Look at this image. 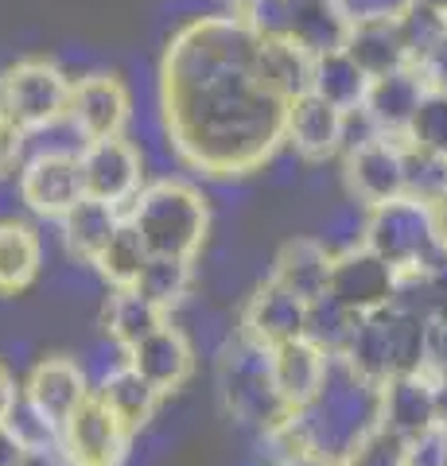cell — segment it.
<instances>
[{"instance_id": "obj_10", "label": "cell", "mask_w": 447, "mask_h": 466, "mask_svg": "<svg viewBox=\"0 0 447 466\" xmlns=\"http://www.w3.org/2000/svg\"><path fill=\"white\" fill-rule=\"evenodd\" d=\"M128 121H133V90L117 70H90V75L75 78L66 125L75 128L82 144L125 137Z\"/></svg>"}, {"instance_id": "obj_8", "label": "cell", "mask_w": 447, "mask_h": 466, "mask_svg": "<svg viewBox=\"0 0 447 466\" xmlns=\"http://www.w3.org/2000/svg\"><path fill=\"white\" fill-rule=\"evenodd\" d=\"M16 187H20V202L36 218H43V222H59L66 210H75L86 198L78 152L43 148L36 156H27L20 175H16Z\"/></svg>"}, {"instance_id": "obj_13", "label": "cell", "mask_w": 447, "mask_h": 466, "mask_svg": "<svg viewBox=\"0 0 447 466\" xmlns=\"http://www.w3.org/2000/svg\"><path fill=\"white\" fill-rule=\"evenodd\" d=\"M308 308L311 303L292 296V291L280 288L277 280H265L241 303L238 334L257 350H277V346L308 334Z\"/></svg>"}, {"instance_id": "obj_15", "label": "cell", "mask_w": 447, "mask_h": 466, "mask_svg": "<svg viewBox=\"0 0 447 466\" xmlns=\"http://www.w3.org/2000/svg\"><path fill=\"white\" fill-rule=\"evenodd\" d=\"M20 392H24V404L36 408L51 428H63L66 420L75 416V408L94 392V385H90V377H86V370L75 358L47 354L32 366V373H27Z\"/></svg>"}, {"instance_id": "obj_29", "label": "cell", "mask_w": 447, "mask_h": 466, "mask_svg": "<svg viewBox=\"0 0 447 466\" xmlns=\"http://www.w3.org/2000/svg\"><path fill=\"white\" fill-rule=\"evenodd\" d=\"M191 288H195V260H176V257H148V265H144L137 280V291H144L168 315L179 303H187Z\"/></svg>"}, {"instance_id": "obj_1", "label": "cell", "mask_w": 447, "mask_h": 466, "mask_svg": "<svg viewBox=\"0 0 447 466\" xmlns=\"http://www.w3.org/2000/svg\"><path fill=\"white\" fill-rule=\"evenodd\" d=\"M292 94L272 75L269 43L238 12H203L168 35L156 66L164 140L207 179H245L284 148Z\"/></svg>"}, {"instance_id": "obj_27", "label": "cell", "mask_w": 447, "mask_h": 466, "mask_svg": "<svg viewBox=\"0 0 447 466\" xmlns=\"http://www.w3.org/2000/svg\"><path fill=\"white\" fill-rule=\"evenodd\" d=\"M148 257H152V253L144 249L140 233L128 226V222H121V229L113 233V241L106 245L102 253H97V260H94L90 268L102 276L109 291H117V288H137L144 265H148Z\"/></svg>"}, {"instance_id": "obj_12", "label": "cell", "mask_w": 447, "mask_h": 466, "mask_svg": "<svg viewBox=\"0 0 447 466\" xmlns=\"http://www.w3.org/2000/svg\"><path fill=\"white\" fill-rule=\"evenodd\" d=\"M284 148L304 164H330L346 152V113L335 109L327 97L304 90L288 101L284 116Z\"/></svg>"}, {"instance_id": "obj_25", "label": "cell", "mask_w": 447, "mask_h": 466, "mask_svg": "<svg viewBox=\"0 0 447 466\" xmlns=\"http://www.w3.org/2000/svg\"><path fill=\"white\" fill-rule=\"evenodd\" d=\"M342 51L350 55L370 78H381V75H393L401 66H412L405 35H401V24H354V27H346Z\"/></svg>"}, {"instance_id": "obj_42", "label": "cell", "mask_w": 447, "mask_h": 466, "mask_svg": "<svg viewBox=\"0 0 447 466\" xmlns=\"http://www.w3.org/2000/svg\"><path fill=\"white\" fill-rule=\"evenodd\" d=\"M432 377H436V412H440V424L447 428V370L432 366Z\"/></svg>"}, {"instance_id": "obj_44", "label": "cell", "mask_w": 447, "mask_h": 466, "mask_svg": "<svg viewBox=\"0 0 447 466\" xmlns=\"http://www.w3.org/2000/svg\"><path fill=\"white\" fill-rule=\"evenodd\" d=\"M253 5H257V0H226V8H229V12H238V16H241V12H249Z\"/></svg>"}, {"instance_id": "obj_39", "label": "cell", "mask_w": 447, "mask_h": 466, "mask_svg": "<svg viewBox=\"0 0 447 466\" xmlns=\"http://www.w3.org/2000/svg\"><path fill=\"white\" fill-rule=\"evenodd\" d=\"M24 459H27V443L12 424H0V466H24Z\"/></svg>"}, {"instance_id": "obj_14", "label": "cell", "mask_w": 447, "mask_h": 466, "mask_svg": "<svg viewBox=\"0 0 447 466\" xmlns=\"http://www.w3.org/2000/svg\"><path fill=\"white\" fill-rule=\"evenodd\" d=\"M59 443L78 466H121L133 435L97 400V392H90V397L75 408V416L59 428Z\"/></svg>"}, {"instance_id": "obj_41", "label": "cell", "mask_w": 447, "mask_h": 466, "mask_svg": "<svg viewBox=\"0 0 447 466\" xmlns=\"http://www.w3.org/2000/svg\"><path fill=\"white\" fill-rule=\"evenodd\" d=\"M24 466H78V462L66 455L63 443H55V447H27Z\"/></svg>"}, {"instance_id": "obj_3", "label": "cell", "mask_w": 447, "mask_h": 466, "mask_svg": "<svg viewBox=\"0 0 447 466\" xmlns=\"http://www.w3.org/2000/svg\"><path fill=\"white\" fill-rule=\"evenodd\" d=\"M335 361H342L370 385H385L389 377L421 370L428 366V315L401 299L370 315H358L350 342Z\"/></svg>"}, {"instance_id": "obj_2", "label": "cell", "mask_w": 447, "mask_h": 466, "mask_svg": "<svg viewBox=\"0 0 447 466\" xmlns=\"http://www.w3.org/2000/svg\"><path fill=\"white\" fill-rule=\"evenodd\" d=\"M125 222L140 233L152 257L198 260L210 238V198L187 179H152L125 210Z\"/></svg>"}, {"instance_id": "obj_4", "label": "cell", "mask_w": 447, "mask_h": 466, "mask_svg": "<svg viewBox=\"0 0 447 466\" xmlns=\"http://www.w3.org/2000/svg\"><path fill=\"white\" fill-rule=\"evenodd\" d=\"M218 397L238 424H249L261 435L292 416V408L280 400L277 385H272L269 350L249 346L241 334L229 339L218 354Z\"/></svg>"}, {"instance_id": "obj_20", "label": "cell", "mask_w": 447, "mask_h": 466, "mask_svg": "<svg viewBox=\"0 0 447 466\" xmlns=\"http://www.w3.org/2000/svg\"><path fill=\"white\" fill-rule=\"evenodd\" d=\"M330 265H335V249H327L323 241L288 238L277 249V257H272V276L269 280H277L280 288H288L304 303H315V299L327 296Z\"/></svg>"}, {"instance_id": "obj_19", "label": "cell", "mask_w": 447, "mask_h": 466, "mask_svg": "<svg viewBox=\"0 0 447 466\" xmlns=\"http://www.w3.org/2000/svg\"><path fill=\"white\" fill-rule=\"evenodd\" d=\"M428 94V82L421 75V66H401L393 75H381V78H370V90L362 101V113L370 116V125L378 133L389 137H405V128L412 121L421 97Z\"/></svg>"}, {"instance_id": "obj_30", "label": "cell", "mask_w": 447, "mask_h": 466, "mask_svg": "<svg viewBox=\"0 0 447 466\" xmlns=\"http://www.w3.org/2000/svg\"><path fill=\"white\" fill-rule=\"evenodd\" d=\"M405 140L409 148L447 164V90H432L428 86V94L421 97V106H416L405 128Z\"/></svg>"}, {"instance_id": "obj_38", "label": "cell", "mask_w": 447, "mask_h": 466, "mask_svg": "<svg viewBox=\"0 0 447 466\" xmlns=\"http://www.w3.org/2000/svg\"><path fill=\"white\" fill-rule=\"evenodd\" d=\"M428 366L447 370V311L428 315Z\"/></svg>"}, {"instance_id": "obj_16", "label": "cell", "mask_w": 447, "mask_h": 466, "mask_svg": "<svg viewBox=\"0 0 447 466\" xmlns=\"http://www.w3.org/2000/svg\"><path fill=\"white\" fill-rule=\"evenodd\" d=\"M330 370H335V358L327 354L320 342H311L308 334L304 339H292L277 350H269V373H272V385H277L280 400L300 412L308 408L315 397L323 392Z\"/></svg>"}, {"instance_id": "obj_31", "label": "cell", "mask_w": 447, "mask_h": 466, "mask_svg": "<svg viewBox=\"0 0 447 466\" xmlns=\"http://www.w3.org/2000/svg\"><path fill=\"white\" fill-rule=\"evenodd\" d=\"M335 466H409V440L378 420L342 451Z\"/></svg>"}, {"instance_id": "obj_34", "label": "cell", "mask_w": 447, "mask_h": 466, "mask_svg": "<svg viewBox=\"0 0 447 466\" xmlns=\"http://www.w3.org/2000/svg\"><path fill=\"white\" fill-rule=\"evenodd\" d=\"M416 0H335L346 24H397Z\"/></svg>"}, {"instance_id": "obj_23", "label": "cell", "mask_w": 447, "mask_h": 466, "mask_svg": "<svg viewBox=\"0 0 447 466\" xmlns=\"http://www.w3.org/2000/svg\"><path fill=\"white\" fill-rule=\"evenodd\" d=\"M125 222V210L109 207V202H97V198H82L75 210H66L59 218V233H63V245L66 253L78 260V265H94L97 253L113 241V233L121 229Z\"/></svg>"}, {"instance_id": "obj_32", "label": "cell", "mask_w": 447, "mask_h": 466, "mask_svg": "<svg viewBox=\"0 0 447 466\" xmlns=\"http://www.w3.org/2000/svg\"><path fill=\"white\" fill-rule=\"evenodd\" d=\"M397 24H401V35H405V47H409L412 66L421 63V58L447 35V16H443V12H436V8H428L424 0H416V5Z\"/></svg>"}, {"instance_id": "obj_37", "label": "cell", "mask_w": 447, "mask_h": 466, "mask_svg": "<svg viewBox=\"0 0 447 466\" xmlns=\"http://www.w3.org/2000/svg\"><path fill=\"white\" fill-rule=\"evenodd\" d=\"M416 66H421V75H424V82L432 86V90H447V35Z\"/></svg>"}, {"instance_id": "obj_17", "label": "cell", "mask_w": 447, "mask_h": 466, "mask_svg": "<svg viewBox=\"0 0 447 466\" xmlns=\"http://www.w3.org/2000/svg\"><path fill=\"white\" fill-rule=\"evenodd\" d=\"M121 361H128L144 381H152L156 389L164 392V397H171V392H179L187 381H191L195 373V346L191 339L171 323L156 327L148 339H140L128 354H121Z\"/></svg>"}, {"instance_id": "obj_43", "label": "cell", "mask_w": 447, "mask_h": 466, "mask_svg": "<svg viewBox=\"0 0 447 466\" xmlns=\"http://www.w3.org/2000/svg\"><path fill=\"white\" fill-rule=\"evenodd\" d=\"M284 466H335V459L320 455V451H304V455H296L292 462H284Z\"/></svg>"}, {"instance_id": "obj_40", "label": "cell", "mask_w": 447, "mask_h": 466, "mask_svg": "<svg viewBox=\"0 0 447 466\" xmlns=\"http://www.w3.org/2000/svg\"><path fill=\"white\" fill-rule=\"evenodd\" d=\"M20 385H16V377H12V370L0 361V424H8L12 412H16V404H20Z\"/></svg>"}, {"instance_id": "obj_35", "label": "cell", "mask_w": 447, "mask_h": 466, "mask_svg": "<svg viewBox=\"0 0 447 466\" xmlns=\"http://www.w3.org/2000/svg\"><path fill=\"white\" fill-rule=\"evenodd\" d=\"M24 152H27V128L5 106H0V179L20 175L24 159H27Z\"/></svg>"}, {"instance_id": "obj_7", "label": "cell", "mask_w": 447, "mask_h": 466, "mask_svg": "<svg viewBox=\"0 0 447 466\" xmlns=\"http://www.w3.org/2000/svg\"><path fill=\"white\" fill-rule=\"evenodd\" d=\"M342 183L358 207H381L409 195V144L405 137L370 133L342 152Z\"/></svg>"}, {"instance_id": "obj_11", "label": "cell", "mask_w": 447, "mask_h": 466, "mask_svg": "<svg viewBox=\"0 0 447 466\" xmlns=\"http://www.w3.org/2000/svg\"><path fill=\"white\" fill-rule=\"evenodd\" d=\"M327 296L346 308L350 315H370L397 299V276L393 265L381 260L366 241H350L346 249L335 253L330 265V284Z\"/></svg>"}, {"instance_id": "obj_21", "label": "cell", "mask_w": 447, "mask_h": 466, "mask_svg": "<svg viewBox=\"0 0 447 466\" xmlns=\"http://www.w3.org/2000/svg\"><path fill=\"white\" fill-rule=\"evenodd\" d=\"M94 392H97V400L121 420V428L128 435H140L148 428L156 420V412H160V400H164V392L152 381H144L128 361H121L117 370H109L102 381L94 385Z\"/></svg>"}, {"instance_id": "obj_24", "label": "cell", "mask_w": 447, "mask_h": 466, "mask_svg": "<svg viewBox=\"0 0 447 466\" xmlns=\"http://www.w3.org/2000/svg\"><path fill=\"white\" fill-rule=\"evenodd\" d=\"M168 319L171 315L164 308H156L144 291L117 288V291H109V299L102 308V330H106V339L121 350V354H128L140 339H148L156 327H164Z\"/></svg>"}, {"instance_id": "obj_45", "label": "cell", "mask_w": 447, "mask_h": 466, "mask_svg": "<svg viewBox=\"0 0 447 466\" xmlns=\"http://www.w3.org/2000/svg\"><path fill=\"white\" fill-rule=\"evenodd\" d=\"M424 5H428V8H436V12H443V16H447V0H424Z\"/></svg>"}, {"instance_id": "obj_18", "label": "cell", "mask_w": 447, "mask_h": 466, "mask_svg": "<svg viewBox=\"0 0 447 466\" xmlns=\"http://www.w3.org/2000/svg\"><path fill=\"white\" fill-rule=\"evenodd\" d=\"M378 420L385 428L401 431L405 440H416V435L428 431L432 424H440L436 377H432V366L389 377L385 385H378Z\"/></svg>"}, {"instance_id": "obj_26", "label": "cell", "mask_w": 447, "mask_h": 466, "mask_svg": "<svg viewBox=\"0 0 447 466\" xmlns=\"http://www.w3.org/2000/svg\"><path fill=\"white\" fill-rule=\"evenodd\" d=\"M308 90L327 97L330 106L342 109V113H354V109H362V101H366L370 75L342 47H335V51H323V55L311 58V82H308Z\"/></svg>"}, {"instance_id": "obj_28", "label": "cell", "mask_w": 447, "mask_h": 466, "mask_svg": "<svg viewBox=\"0 0 447 466\" xmlns=\"http://www.w3.org/2000/svg\"><path fill=\"white\" fill-rule=\"evenodd\" d=\"M346 24L339 16L335 0H296V16H292V39L311 55L335 51L346 39Z\"/></svg>"}, {"instance_id": "obj_36", "label": "cell", "mask_w": 447, "mask_h": 466, "mask_svg": "<svg viewBox=\"0 0 447 466\" xmlns=\"http://www.w3.org/2000/svg\"><path fill=\"white\" fill-rule=\"evenodd\" d=\"M409 466H447V428L432 424L416 440H409Z\"/></svg>"}, {"instance_id": "obj_5", "label": "cell", "mask_w": 447, "mask_h": 466, "mask_svg": "<svg viewBox=\"0 0 447 466\" xmlns=\"http://www.w3.org/2000/svg\"><path fill=\"white\" fill-rule=\"evenodd\" d=\"M358 241H366L381 260L393 265L397 272H421L440 265L443 253L436 245V233H432V218H428V202L401 195L393 202H381V207H370L362 218V229H358Z\"/></svg>"}, {"instance_id": "obj_22", "label": "cell", "mask_w": 447, "mask_h": 466, "mask_svg": "<svg viewBox=\"0 0 447 466\" xmlns=\"http://www.w3.org/2000/svg\"><path fill=\"white\" fill-rule=\"evenodd\" d=\"M43 272V238L24 218H0V299H16Z\"/></svg>"}, {"instance_id": "obj_33", "label": "cell", "mask_w": 447, "mask_h": 466, "mask_svg": "<svg viewBox=\"0 0 447 466\" xmlns=\"http://www.w3.org/2000/svg\"><path fill=\"white\" fill-rule=\"evenodd\" d=\"M249 27L261 39H292V16L296 0H257L249 12H241Z\"/></svg>"}, {"instance_id": "obj_9", "label": "cell", "mask_w": 447, "mask_h": 466, "mask_svg": "<svg viewBox=\"0 0 447 466\" xmlns=\"http://www.w3.org/2000/svg\"><path fill=\"white\" fill-rule=\"evenodd\" d=\"M82 164V187L86 198L109 202L117 210H128L133 198L144 191V152L128 137H109V140H90L78 148Z\"/></svg>"}, {"instance_id": "obj_6", "label": "cell", "mask_w": 447, "mask_h": 466, "mask_svg": "<svg viewBox=\"0 0 447 466\" xmlns=\"http://www.w3.org/2000/svg\"><path fill=\"white\" fill-rule=\"evenodd\" d=\"M70 94L75 78L47 55H27L0 70V106L27 128V137L63 125L70 116Z\"/></svg>"}]
</instances>
